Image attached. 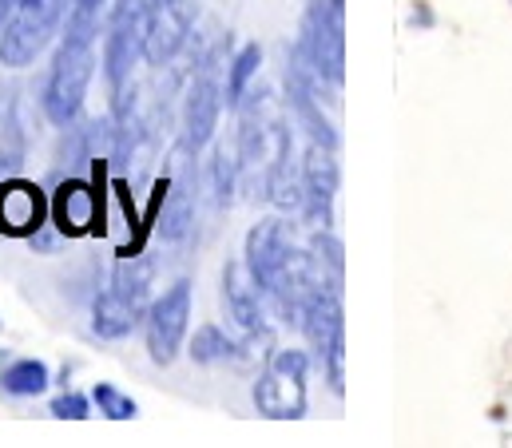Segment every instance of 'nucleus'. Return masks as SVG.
Instances as JSON below:
<instances>
[{"instance_id":"nucleus-1","label":"nucleus","mask_w":512,"mask_h":448,"mask_svg":"<svg viewBox=\"0 0 512 448\" xmlns=\"http://www.w3.org/2000/svg\"><path fill=\"white\" fill-rule=\"evenodd\" d=\"M243 262L251 270L262 294L270 298L274 306V318L282 322H298V310H302V298L310 290V278H314V258L298 246L294 238V226L286 219H262L251 226L247 234V246H243Z\"/></svg>"},{"instance_id":"nucleus-2","label":"nucleus","mask_w":512,"mask_h":448,"mask_svg":"<svg viewBox=\"0 0 512 448\" xmlns=\"http://www.w3.org/2000/svg\"><path fill=\"white\" fill-rule=\"evenodd\" d=\"M96 36H100V12H88L80 4H72L68 28L60 32V44H56V56L48 64L44 92H40L44 115L56 127H68L84 108V96H88L96 64H100L96 60Z\"/></svg>"},{"instance_id":"nucleus-3","label":"nucleus","mask_w":512,"mask_h":448,"mask_svg":"<svg viewBox=\"0 0 512 448\" xmlns=\"http://www.w3.org/2000/svg\"><path fill=\"white\" fill-rule=\"evenodd\" d=\"M151 306V262L143 254H124L108 278V290L92 306V334L124 341L147 318Z\"/></svg>"},{"instance_id":"nucleus-4","label":"nucleus","mask_w":512,"mask_h":448,"mask_svg":"<svg viewBox=\"0 0 512 448\" xmlns=\"http://www.w3.org/2000/svg\"><path fill=\"white\" fill-rule=\"evenodd\" d=\"M76 0H16L4 32H0V64L4 68H28L36 56L52 44V36L64 28Z\"/></svg>"},{"instance_id":"nucleus-5","label":"nucleus","mask_w":512,"mask_h":448,"mask_svg":"<svg viewBox=\"0 0 512 448\" xmlns=\"http://www.w3.org/2000/svg\"><path fill=\"white\" fill-rule=\"evenodd\" d=\"M306 369L310 357L302 349H278L255 381V409L274 421H294L306 413Z\"/></svg>"},{"instance_id":"nucleus-6","label":"nucleus","mask_w":512,"mask_h":448,"mask_svg":"<svg viewBox=\"0 0 512 448\" xmlns=\"http://www.w3.org/2000/svg\"><path fill=\"white\" fill-rule=\"evenodd\" d=\"M191 298L195 286L191 278H175L151 306L143 318V337H147V357L155 365H171L187 341V326H191Z\"/></svg>"},{"instance_id":"nucleus-7","label":"nucleus","mask_w":512,"mask_h":448,"mask_svg":"<svg viewBox=\"0 0 512 448\" xmlns=\"http://www.w3.org/2000/svg\"><path fill=\"white\" fill-rule=\"evenodd\" d=\"M334 88L346 80V32H342V8L330 0H306L302 16V36L294 44Z\"/></svg>"},{"instance_id":"nucleus-8","label":"nucleus","mask_w":512,"mask_h":448,"mask_svg":"<svg viewBox=\"0 0 512 448\" xmlns=\"http://www.w3.org/2000/svg\"><path fill=\"white\" fill-rule=\"evenodd\" d=\"M195 20V0H143V64L167 68L187 48Z\"/></svg>"},{"instance_id":"nucleus-9","label":"nucleus","mask_w":512,"mask_h":448,"mask_svg":"<svg viewBox=\"0 0 512 448\" xmlns=\"http://www.w3.org/2000/svg\"><path fill=\"white\" fill-rule=\"evenodd\" d=\"M223 100H227V92H223L219 80H215V60H203L199 76H191L187 96H183V143H187L195 155L215 139Z\"/></svg>"},{"instance_id":"nucleus-10","label":"nucleus","mask_w":512,"mask_h":448,"mask_svg":"<svg viewBox=\"0 0 512 448\" xmlns=\"http://www.w3.org/2000/svg\"><path fill=\"white\" fill-rule=\"evenodd\" d=\"M334 191H338L334 147L310 139V147L302 155V219L314 230H326L334 219Z\"/></svg>"},{"instance_id":"nucleus-11","label":"nucleus","mask_w":512,"mask_h":448,"mask_svg":"<svg viewBox=\"0 0 512 448\" xmlns=\"http://www.w3.org/2000/svg\"><path fill=\"white\" fill-rule=\"evenodd\" d=\"M135 60H143V4L128 12H112V28L104 36V80L112 96L131 84Z\"/></svg>"},{"instance_id":"nucleus-12","label":"nucleus","mask_w":512,"mask_h":448,"mask_svg":"<svg viewBox=\"0 0 512 448\" xmlns=\"http://www.w3.org/2000/svg\"><path fill=\"white\" fill-rule=\"evenodd\" d=\"M48 219L56 226L60 238H84L92 230H100V219H104V199L92 183L84 179H64L52 199H48Z\"/></svg>"},{"instance_id":"nucleus-13","label":"nucleus","mask_w":512,"mask_h":448,"mask_svg":"<svg viewBox=\"0 0 512 448\" xmlns=\"http://www.w3.org/2000/svg\"><path fill=\"white\" fill-rule=\"evenodd\" d=\"M223 302H227V314L239 322V330L251 337L270 334V318H274V306L270 298L262 294L247 262H227L223 266Z\"/></svg>"},{"instance_id":"nucleus-14","label":"nucleus","mask_w":512,"mask_h":448,"mask_svg":"<svg viewBox=\"0 0 512 448\" xmlns=\"http://www.w3.org/2000/svg\"><path fill=\"white\" fill-rule=\"evenodd\" d=\"M40 226H48L44 191L28 179H0V234L32 238Z\"/></svg>"},{"instance_id":"nucleus-15","label":"nucleus","mask_w":512,"mask_h":448,"mask_svg":"<svg viewBox=\"0 0 512 448\" xmlns=\"http://www.w3.org/2000/svg\"><path fill=\"white\" fill-rule=\"evenodd\" d=\"M48 385H52V369L40 357H20L0 373V389L8 397H40Z\"/></svg>"},{"instance_id":"nucleus-16","label":"nucleus","mask_w":512,"mask_h":448,"mask_svg":"<svg viewBox=\"0 0 512 448\" xmlns=\"http://www.w3.org/2000/svg\"><path fill=\"white\" fill-rule=\"evenodd\" d=\"M187 353H191L195 365H219V361H243L247 357V349L219 326H199L191 345H187Z\"/></svg>"},{"instance_id":"nucleus-17","label":"nucleus","mask_w":512,"mask_h":448,"mask_svg":"<svg viewBox=\"0 0 512 448\" xmlns=\"http://www.w3.org/2000/svg\"><path fill=\"white\" fill-rule=\"evenodd\" d=\"M258 68H262V48H258L255 40L251 44H243L231 60H227V108H243V96H247V88H251V80L258 76Z\"/></svg>"},{"instance_id":"nucleus-18","label":"nucleus","mask_w":512,"mask_h":448,"mask_svg":"<svg viewBox=\"0 0 512 448\" xmlns=\"http://www.w3.org/2000/svg\"><path fill=\"white\" fill-rule=\"evenodd\" d=\"M92 405H100V413H104L108 421H131V417H139V405L131 401L128 393H120L112 381H100V385L92 389Z\"/></svg>"},{"instance_id":"nucleus-19","label":"nucleus","mask_w":512,"mask_h":448,"mask_svg":"<svg viewBox=\"0 0 512 448\" xmlns=\"http://www.w3.org/2000/svg\"><path fill=\"white\" fill-rule=\"evenodd\" d=\"M239 155L231 151L227 155V147H219L215 151V159H211V187H215V199L219 203H231V191H235V183H239Z\"/></svg>"},{"instance_id":"nucleus-20","label":"nucleus","mask_w":512,"mask_h":448,"mask_svg":"<svg viewBox=\"0 0 512 448\" xmlns=\"http://www.w3.org/2000/svg\"><path fill=\"white\" fill-rule=\"evenodd\" d=\"M52 417L56 421H88L92 417V397H84V393H60L52 401Z\"/></svg>"},{"instance_id":"nucleus-21","label":"nucleus","mask_w":512,"mask_h":448,"mask_svg":"<svg viewBox=\"0 0 512 448\" xmlns=\"http://www.w3.org/2000/svg\"><path fill=\"white\" fill-rule=\"evenodd\" d=\"M12 8H16V0H0V32H4V24H8Z\"/></svg>"},{"instance_id":"nucleus-22","label":"nucleus","mask_w":512,"mask_h":448,"mask_svg":"<svg viewBox=\"0 0 512 448\" xmlns=\"http://www.w3.org/2000/svg\"><path fill=\"white\" fill-rule=\"evenodd\" d=\"M76 4L88 8V12H100V8H104V0H76Z\"/></svg>"},{"instance_id":"nucleus-23","label":"nucleus","mask_w":512,"mask_h":448,"mask_svg":"<svg viewBox=\"0 0 512 448\" xmlns=\"http://www.w3.org/2000/svg\"><path fill=\"white\" fill-rule=\"evenodd\" d=\"M135 4H143V0H120V4H116V12H128V8H135Z\"/></svg>"},{"instance_id":"nucleus-24","label":"nucleus","mask_w":512,"mask_h":448,"mask_svg":"<svg viewBox=\"0 0 512 448\" xmlns=\"http://www.w3.org/2000/svg\"><path fill=\"white\" fill-rule=\"evenodd\" d=\"M330 4H334V8H342V12H346V0H330Z\"/></svg>"}]
</instances>
